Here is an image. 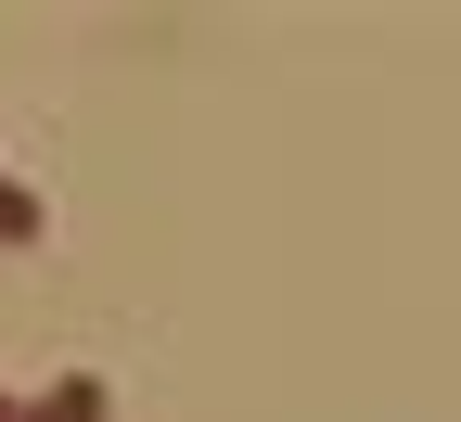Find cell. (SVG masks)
<instances>
[{"instance_id":"1","label":"cell","mask_w":461,"mask_h":422,"mask_svg":"<svg viewBox=\"0 0 461 422\" xmlns=\"http://www.w3.org/2000/svg\"><path fill=\"white\" fill-rule=\"evenodd\" d=\"M39 230H51V205L26 193V179H0V244H39Z\"/></svg>"},{"instance_id":"2","label":"cell","mask_w":461,"mask_h":422,"mask_svg":"<svg viewBox=\"0 0 461 422\" xmlns=\"http://www.w3.org/2000/svg\"><path fill=\"white\" fill-rule=\"evenodd\" d=\"M103 409H115V397H103L90 372H77V384H51V397H39V422H103Z\"/></svg>"},{"instance_id":"3","label":"cell","mask_w":461,"mask_h":422,"mask_svg":"<svg viewBox=\"0 0 461 422\" xmlns=\"http://www.w3.org/2000/svg\"><path fill=\"white\" fill-rule=\"evenodd\" d=\"M0 422H39V397H14V384H0Z\"/></svg>"}]
</instances>
